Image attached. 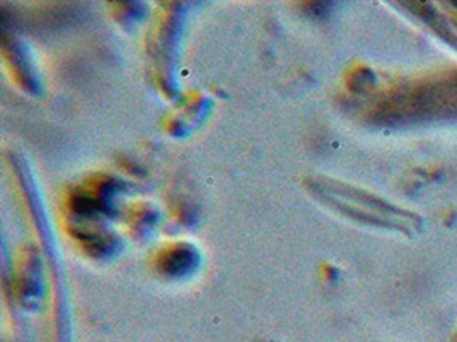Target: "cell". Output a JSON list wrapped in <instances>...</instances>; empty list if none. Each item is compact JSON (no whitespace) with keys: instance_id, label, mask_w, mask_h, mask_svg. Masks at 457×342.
<instances>
[{"instance_id":"2","label":"cell","mask_w":457,"mask_h":342,"mask_svg":"<svg viewBox=\"0 0 457 342\" xmlns=\"http://www.w3.org/2000/svg\"><path fill=\"white\" fill-rule=\"evenodd\" d=\"M313 197L326 202L329 208L337 209L356 221H363L384 228H413L416 217L403 213L389 206L387 202L361 192L345 183H337L326 178H309L305 182Z\"/></svg>"},{"instance_id":"1","label":"cell","mask_w":457,"mask_h":342,"mask_svg":"<svg viewBox=\"0 0 457 342\" xmlns=\"http://www.w3.org/2000/svg\"><path fill=\"white\" fill-rule=\"evenodd\" d=\"M370 117L380 124L457 117V72L386 93L375 102Z\"/></svg>"}]
</instances>
